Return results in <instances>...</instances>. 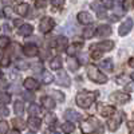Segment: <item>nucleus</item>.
<instances>
[{
    "label": "nucleus",
    "mask_w": 134,
    "mask_h": 134,
    "mask_svg": "<svg viewBox=\"0 0 134 134\" xmlns=\"http://www.w3.org/2000/svg\"><path fill=\"white\" fill-rule=\"evenodd\" d=\"M81 130L83 134H94V133L102 134L103 127L95 117H88L87 119H85L81 124Z\"/></svg>",
    "instance_id": "obj_1"
},
{
    "label": "nucleus",
    "mask_w": 134,
    "mask_h": 134,
    "mask_svg": "<svg viewBox=\"0 0 134 134\" xmlns=\"http://www.w3.org/2000/svg\"><path fill=\"white\" fill-rule=\"evenodd\" d=\"M97 95H98L97 91H81V93H78V95L75 98L76 105L82 109H88L95 100Z\"/></svg>",
    "instance_id": "obj_2"
},
{
    "label": "nucleus",
    "mask_w": 134,
    "mask_h": 134,
    "mask_svg": "<svg viewBox=\"0 0 134 134\" xmlns=\"http://www.w3.org/2000/svg\"><path fill=\"white\" fill-rule=\"evenodd\" d=\"M87 76L95 83H99V85H103L107 82V76L105 74H102L99 71V69L94 64H90L87 66Z\"/></svg>",
    "instance_id": "obj_3"
},
{
    "label": "nucleus",
    "mask_w": 134,
    "mask_h": 134,
    "mask_svg": "<svg viewBox=\"0 0 134 134\" xmlns=\"http://www.w3.org/2000/svg\"><path fill=\"white\" fill-rule=\"evenodd\" d=\"M122 118H124V113H122V111H115V113L113 114V117L107 121L109 130L115 131L119 127V125L122 124Z\"/></svg>",
    "instance_id": "obj_4"
},
{
    "label": "nucleus",
    "mask_w": 134,
    "mask_h": 134,
    "mask_svg": "<svg viewBox=\"0 0 134 134\" xmlns=\"http://www.w3.org/2000/svg\"><path fill=\"white\" fill-rule=\"evenodd\" d=\"M113 48H114V42L105 40V42L93 44V47H91L90 50H97V51H99V52H107V51H111Z\"/></svg>",
    "instance_id": "obj_5"
},
{
    "label": "nucleus",
    "mask_w": 134,
    "mask_h": 134,
    "mask_svg": "<svg viewBox=\"0 0 134 134\" xmlns=\"http://www.w3.org/2000/svg\"><path fill=\"white\" fill-rule=\"evenodd\" d=\"M54 26H55L54 19H51V18L46 16V18H43V19L40 20L39 31H40V32H43V34H47V32H50V31L54 28Z\"/></svg>",
    "instance_id": "obj_6"
},
{
    "label": "nucleus",
    "mask_w": 134,
    "mask_h": 134,
    "mask_svg": "<svg viewBox=\"0 0 134 134\" xmlns=\"http://www.w3.org/2000/svg\"><path fill=\"white\" fill-rule=\"evenodd\" d=\"M110 99L113 100V102H115V103L124 105V103H126V102H129V100H130V97H129V94H126V93H119V91H117V93H113V94L110 95Z\"/></svg>",
    "instance_id": "obj_7"
},
{
    "label": "nucleus",
    "mask_w": 134,
    "mask_h": 134,
    "mask_svg": "<svg viewBox=\"0 0 134 134\" xmlns=\"http://www.w3.org/2000/svg\"><path fill=\"white\" fill-rule=\"evenodd\" d=\"M57 83L59 86H63V87H69L71 85V81L69 75H67V72L64 70H59L58 71V75H57Z\"/></svg>",
    "instance_id": "obj_8"
},
{
    "label": "nucleus",
    "mask_w": 134,
    "mask_h": 134,
    "mask_svg": "<svg viewBox=\"0 0 134 134\" xmlns=\"http://www.w3.org/2000/svg\"><path fill=\"white\" fill-rule=\"evenodd\" d=\"M91 8L97 12V16L99 19H105L107 15H106V7L103 5V3H100V2H94L91 3Z\"/></svg>",
    "instance_id": "obj_9"
},
{
    "label": "nucleus",
    "mask_w": 134,
    "mask_h": 134,
    "mask_svg": "<svg viewBox=\"0 0 134 134\" xmlns=\"http://www.w3.org/2000/svg\"><path fill=\"white\" fill-rule=\"evenodd\" d=\"M131 28H133V20H131L130 18H127L124 23L119 26L118 34H119L121 36H125V35H127V34L131 31Z\"/></svg>",
    "instance_id": "obj_10"
},
{
    "label": "nucleus",
    "mask_w": 134,
    "mask_h": 134,
    "mask_svg": "<svg viewBox=\"0 0 134 134\" xmlns=\"http://www.w3.org/2000/svg\"><path fill=\"white\" fill-rule=\"evenodd\" d=\"M98 111L102 117H111L115 113V107L109 105H98Z\"/></svg>",
    "instance_id": "obj_11"
},
{
    "label": "nucleus",
    "mask_w": 134,
    "mask_h": 134,
    "mask_svg": "<svg viewBox=\"0 0 134 134\" xmlns=\"http://www.w3.org/2000/svg\"><path fill=\"white\" fill-rule=\"evenodd\" d=\"M23 52H24V55H27V57H36V55L39 54V48H38V46H35V44H26V46L23 47Z\"/></svg>",
    "instance_id": "obj_12"
},
{
    "label": "nucleus",
    "mask_w": 134,
    "mask_h": 134,
    "mask_svg": "<svg viewBox=\"0 0 134 134\" xmlns=\"http://www.w3.org/2000/svg\"><path fill=\"white\" fill-rule=\"evenodd\" d=\"M97 34V36H100V38H103V36H109L110 34H111V27L107 26V24H102V26H99L95 31Z\"/></svg>",
    "instance_id": "obj_13"
},
{
    "label": "nucleus",
    "mask_w": 134,
    "mask_h": 134,
    "mask_svg": "<svg viewBox=\"0 0 134 134\" xmlns=\"http://www.w3.org/2000/svg\"><path fill=\"white\" fill-rule=\"evenodd\" d=\"M78 21L81 24H90L93 23V16L88 12H79L78 14Z\"/></svg>",
    "instance_id": "obj_14"
},
{
    "label": "nucleus",
    "mask_w": 134,
    "mask_h": 134,
    "mask_svg": "<svg viewBox=\"0 0 134 134\" xmlns=\"http://www.w3.org/2000/svg\"><path fill=\"white\" fill-rule=\"evenodd\" d=\"M64 118L67 119V121H81L82 119V115L79 114V113H76V111H74V110H67L66 113H64Z\"/></svg>",
    "instance_id": "obj_15"
},
{
    "label": "nucleus",
    "mask_w": 134,
    "mask_h": 134,
    "mask_svg": "<svg viewBox=\"0 0 134 134\" xmlns=\"http://www.w3.org/2000/svg\"><path fill=\"white\" fill-rule=\"evenodd\" d=\"M23 85H24L26 88H28V90H36V88L39 87V82L35 79V78H27Z\"/></svg>",
    "instance_id": "obj_16"
},
{
    "label": "nucleus",
    "mask_w": 134,
    "mask_h": 134,
    "mask_svg": "<svg viewBox=\"0 0 134 134\" xmlns=\"http://www.w3.org/2000/svg\"><path fill=\"white\" fill-rule=\"evenodd\" d=\"M81 48H82V44L81 43H72L71 46L67 47L66 52L69 54V57H74L75 54H78V52L81 51Z\"/></svg>",
    "instance_id": "obj_17"
},
{
    "label": "nucleus",
    "mask_w": 134,
    "mask_h": 134,
    "mask_svg": "<svg viewBox=\"0 0 134 134\" xmlns=\"http://www.w3.org/2000/svg\"><path fill=\"white\" fill-rule=\"evenodd\" d=\"M42 105L47 110H54L55 109V100L51 97H43L42 98Z\"/></svg>",
    "instance_id": "obj_18"
},
{
    "label": "nucleus",
    "mask_w": 134,
    "mask_h": 134,
    "mask_svg": "<svg viewBox=\"0 0 134 134\" xmlns=\"http://www.w3.org/2000/svg\"><path fill=\"white\" fill-rule=\"evenodd\" d=\"M32 31H34V27L31 24H23L21 27H19L18 34H19V35H21V36H27V35H31Z\"/></svg>",
    "instance_id": "obj_19"
},
{
    "label": "nucleus",
    "mask_w": 134,
    "mask_h": 134,
    "mask_svg": "<svg viewBox=\"0 0 134 134\" xmlns=\"http://www.w3.org/2000/svg\"><path fill=\"white\" fill-rule=\"evenodd\" d=\"M28 125H30L31 129L38 130V129H40V126H42V121H40V118H38V117H30Z\"/></svg>",
    "instance_id": "obj_20"
},
{
    "label": "nucleus",
    "mask_w": 134,
    "mask_h": 134,
    "mask_svg": "<svg viewBox=\"0 0 134 134\" xmlns=\"http://www.w3.org/2000/svg\"><path fill=\"white\" fill-rule=\"evenodd\" d=\"M28 11H30V5L27 3H20L18 7H16V12L20 15V16H27L28 15Z\"/></svg>",
    "instance_id": "obj_21"
},
{
    "label": "nucleus",
    "mask_w": 134,
    "mask_h": 134,
    "mask_svg": "<svg viewBox=\"0 0 134 134\" xmlns=\"http://www.w3.org/2000/svg\"><path fill=\"white\" fill-rule=\"evenodd\" d=\"M67 66L70 67V70L76 71L78 67H79V62H78V59L75 57H69L67 58Z\"/></svg>",
    "instance_id": "obj_22"
},
{
    "label": "nucleus",
    "mask_w": 134,
    "mask_h": 134,
    "mask_svg": "<svg viewBox=\"0 0 134 134\" xmlns=\"http://www.w3.org/2000/svg\"><path fill=\"white\" fill-rule=\"evenodd\" d=\"M50 67H51V70H59L62 67V59L59 57H55L54 59L50 60Z\"/></svg>",
    "instance_id": "obj_23"
},
{
    "label": "nucleus",
    "mask_w": 134,
    "mask_h": 134,
    "mask_svg": "<svg viewBox=\"0 0 134 134\" xmlns=\"http://www.w3.org/2000/svg\"><path fill=\"white\" fill-rule=\"evenodd\" d=\"M100 67H102L103 70H106V71H113V67H114L113 60H111V59L102 60V62H100Z\"/></svg>",
    "instance_id": "obj_24"
},
{
    "label": "nucleus",
    "mask_w": 134,
    "mask_h": 134,
    "mask_svg": "<svg viewBox=\"0 0 134 134\" xmlns=\"http://www.w3.org/2000/svg\"><path fill=\"white\" fill-rule=\"evenodd\" d=\"M52 79H54V76L51 75V72L50 71H43V74H42V83H44V85H48V83H51L52 82Z\"/></svg>",
    "instance_id": "obj_25"
},
{
    "label": "nucleus",
    "mask_w": 134,
    "mask_h": 134,
    "mask_svg": "<svg viewBox=\"0 0 134 134\" xmlns=\"http://www.w3.org/2000/svg\"><path fill=\"white\" fill-rule=\"evenodd\" d=\"M14 121V126H15V129L18 130H23V129H26V126H27V124H26V121H23L21 118H15V119H12Z\"/></svg>",
    "instance_id": "obj_26"
},
{
    "label": "nucleus",
    "mask_w": 134,
    "mask_h": 134,
    "mask_svg": "<svg viewBox=\"0 0 134 134\" xmlns=\"http://www.w3.org/2000/svg\"><path fill=\"white\" fill-rule=\"evenodd\" d=\"M28 114H30V117H38L40 114V106L31 105L30 109H28Z\"/></svg>",
    "instance_id": "obj_27"
},
{
    "label": "nucleus",
    "mask_w": 134,
    "mask_h": 134,
    "mask_svg": "<svg viewBox=\"0 0 134 134\" xmlns=\"http://www.w3.org/2000/svg\"><path fill=\"white\" fill-rule=\"evenodd\" d=\"M14 110H15V113L18 115H20L21 113L24 111V103H23V100H16L15 105H14Z\"/></svg>",
    "instance_id": "obj_28"
},
{
    "label": "nucleus",
    "mask_w": 134,
    "mask_h": 134,
    "mask_svg": "<svg viewBox=\"0 0 134 134\" xmlns=\"http://www.w3.org/2000/svg\"><path fill=\"white\" fill-rule=\"evenodd\" d=\"M62 130H63L66 134H70V133H72V131L75 130V126H74L72 122H64V124L62 125Z\"/></svg>",
    "instance_id": "obj_29"
},
{
    "label": "nucleus",
    "mask_w": 134,
    "mask_h": 134,
    "mask_svg": "<svg viewBox=\"0 0 134 134\" xmlns=\"http://www.w3.org/2000/svg\"><path fill=\"white\" fill-rule=\"evenodd\" d=\"M50 95L52 97V99H57V100H59V102H63L64 100V94L62 93V91H58V90H52L51 93H50Z\"/></svg>",
    "instance_id": "obj_30"
},
{
    "label": "nucleus",
    "mask_w": 134,
    "mask_h": 134,
    "mask_svg": "<svg viewBox=\"0 0 134 134\" xmlns=\"http://www.w3.org/2000/svg\"><path fill=\"white\" fill-rule=\"evenodd\" d=\"M94 34H95L94 27H87V28L83 30V38H85V39H90V38L94 36Z\"/></svg>",
    "instance_id": "obj_31"
},
{
    "label": "nucleus",
    "mask_w": 134,
    "mask_h": 134,
    "mask_svg": "<svg viewBox=\"0 0 134 134\" xmlns=\"http://www.w3.org/2000/svg\"><path fill=\"white\" fill-rule=\"evenodd\" d=\"M11 102V95L8 93H0V105H8Z\"/></svg>",
    "instance_id": "obj_32"
},
{
    "label": "nucleus",
    "mask_w": 134,
    "mask_h": 134,
    "mask_svg": "<svg viewBox=\"0 0 134 134\" xmlns=\"http://www.w3.org/2000/svg\"><path fill=\"white\" fill-rule=\"evenodd\" d=\"M66 44H67V38H64V36L58 38V40H57V46H58L59 50H64Z\"/></svg>",
    "instance_id": "obj_33"
},
{
    "label": "nucleus",
    "mask_w": 134,
    "mask_h": 134,
    "mask_svg": "<svg viewBox=\"0 0 134 134\" xmlns=\"http://www.w3.org/2000/svg\"><path fill=\"white\" fill-rule=\"evenodd\" d=\"M9 130L8 124L5 121H0V134H7V131Z\"/></svg>",
    "instance_id": "obj_34"
},
{
    "label": "nucleus",
    "mask_w": 134,
    "mask_h": 134,
    "mask_svg": "<svg viewBox=\"0 0 134 134\" xmlns=\"http://www.w3.org/2000/svg\"><path fill=\"white\" fill-rule=\"evenodd\" d=\"M8 44H9L8 36H0V48H5Z\"/></svg>",
    "instance_id": "obj_35"
},
{
    "label": "nucleus",
    "mask_w": 134,
    "mask_h": 134,
    "mask_svg": "<svg viewBox=\"0 0 134 134\" xmlns=\"http://www.w3.org/2000/svg\"><path fill=\"white\" fill-rule=\"evenodd\" d=\"M16 67L18 69H20V70H27L28 69V64L24 62V60H16Z\"/></svg>",
    "instance_id": "obj_36"
},
{
    "label": "nucleus",
    "mask_w": 134,
    "mask_h": 134,
    "mask_svg": "<svg viewBox=\"0 0 134 134\" xmlns=\"http://www.w3.org/2000/svg\"><path fill=\"white\" fill-rule=\"evenodd\" d=\"M133 3H134V0H124V4H122V7H124L125 11L130 9L133 7Z\"/></svg>",
    "instance_id": "obj_37"
},
{
    "label": "nucleus",
    "mask_w": 134,
    "mask_h": 134,
    "mask_svg": "<svg viewBox=\"0 0 134 134\" xmlns=\"http://www.w3.org/2000/svg\"><path fill=\"white\" fill-rule=\"evenodd\" d=\"M115 2H117V0H105L103 5H105L106 8H113L114 4H115Z\"/></svg>",
    "instance_id": "obj_38"
},
{
    "label": "nucleus",
    "mask_w": 134,
    "mask_h": 134,
    "mask_svg": "<svg viewBox=\"0 0 134 134\" xmlns=\"http://www.w3.org/2000/svg\"><path fill=\"white\" fill-rule=\"evenodd\" d=\"M48 4V0H36V7L38 8H44Z\"/></svg>",
    "instance_id": "obj_39"
},
{
    "label": "nucleus",
    "mask_w": 134,
    "mask_h": 134,
    "mask_svg": "<svg viewBox=\"0 0 134 134\" xmlns=\"http://www.w3.org/2000/svg\"><path fill=\"white\" fill-rule=\"evenodd\" d=\"M91 51V59H99L100 55H102V52H99L97 50H90Z\"/></svg>",
    "instance_id": "obj_40"
},
{
    "label": "nucleus",
    "mask_w": 134,
    "mask_h": 134,
    "mask_svg": "<svg viewBox=\"0 0 134 134\" xmlns=\"http://www.w3.org/2000/svg\"><path fill=\"white\" fill-rule=\"evenodd\" d=\"M0 66L2 67H8L9 66V57H4L2 60H0Z\"/></svg>",
    "instance_id": "obj_41"
},
{
    "label": "nucleus",
    "mask_w": 134,
    "mask_h": 134,
    "mask_svg": "<svg viewBox=\"0 0 134 134\" xmlns=\"http://www.w3.org/2000/svg\"><path fill=\"white\" fill-rule=\"evenodd\" d=\"M47 122V124H55V121H57V118H55V115H51V114H47L46 119H44Z\"/></svg>",
    "instance_id": "obj_42"
},
{
    "label": "nucleus",
    "mask_w": 134,
    "mask_h": 134,
    "mask_svg": "<svg viewBox=\"0 0 134 134\" xmlns=\"http://www.w3.org/2000/svg\"><path fill=\"white\" fill-rule=\"evenodd\" d=\"M4 15H5L7 18H11V16H12V8L7 5V7L4 8Z\"/></svg>",
    "instance_id": "obj_43"
},
{
    "label": "nucleus",
    "mask_w": 134,
    "mask_h": 134,
    "mask_svg": "<svg viewBox=\"0 0 134 134\" xmlns=\"http://www.w3.org/2000/svg\"><path fill=\"white\" fill-rule=\"evenodd\" d=\"M64 3V0H51V4L55 7H62Z\"/></svg>",
    "instance_id": "obj_44"
},
{
    "label": "nucleus",
    "mask_w": 134,
    "mask_h": 134,
    "mask_svg": "<svg viewBox=\"0 0 134 134\" xmlns=\"http://www.w3.org/2000/svg\"><path fill=\"white\" fill-rule=\"evenodd\" d=\"M23 97H24L27 100H34V98H35V97H34V94L30 93V91H26V93L23 94Z\"/></svg>",
    "instance_id": "obj_45"
},
{
    "label": "nucleus",
    "mask_w": 134,
    "mask_h": 134,
    "mask_svg": "<svg viewBox=\"0 0 134 134\" xmlns=\"http://www.w3.org/2000/svg\"><path fill=\"white\" fill-rule=\"evenodd\" d=\"M32 70L35 71V72H39V71H42V63H35L32 66Z\"/></svg>",
    "instance_id": "obj_46"
},
{
    "label": "nucleus",
    "mask_w": 134,
    "mask_h": 134,
    "mask_svg": "<svg viewBox=\"0 0 134 134\" xmlns=\"http://www.w3.org/2000/svg\"><path fill=\"white\" fill-rule=\"evenodd\" d=\"M8 113H9V111H8V109H7V107H4V106L0 107V115L5 117V115H8Z\"/></svg>",
    "instance_id": "obj_47"
},
{
    "label": "nucleus",
    "mask_w": 134,
    "mask_h": 134,
    "mask_svg": "<svg viewBox=\"0 0 134 134\" xmlns=\"http://www.w3.org/2000/svg\"><path fill=\"white\" fill-rule=\"evenodd\" d=\"M127 126L130 127V134H134V122L129 121V122H127Z\"/></svg>",
    "instance_id": "obj_48"
},
{
    "label": "nucleus",
    "mask_w": 134,
    "mask_h": 134,
    "mask_svg": "<svg viewBox=\"0 0 134 134\" xmlns=\"http://www.w3.org/2000/svg\"><path fill=\"white\" fill-rule=\"evenodd\" d=\"M126 90L127 91H134V83H127L126 85Z\"/></svg>",
    "instance_id": "obj_49"
},
{
    "label": "nucleus",
    "mask_w": 134,
    "mask_h": 134,
    "mask_svg": "<svg viewBox=\"0 0 134 134\" xmlns=\"http://www.w3.org/2000/svg\"><path fill=\"white\" fill-rule=\"evenodd\" d=\"M14 24H15L16 27H21V26H23V23H21L20 19H15V20H14Z\"/></svg>",
    "instance_id": "obj_50"
},
{
    "label": "nucleus",
    "mask_w": 134,
    "mask_h": 134,
    "mask_svg": "<svg viewBox=\"0 0 134 134\" xmlns=\"http://www.w3.org/2000/svg\"><path fill=\"white\" fill-rule=\"evenodd\" d=\"M11 30H9V27L7 26V24H4L3 27H2V32H9Z\"/></svg>",
    "instance_id": "obj_51"
},
{
    "label": "nucleus",
    "mask_w": 134,
    "mask_h": 134,
    "mask_svg": "<svg viewBox=\"0 0 134 134\" xmlns=\"http://www.w3.org/2000/svg\"><path fill=\"white\" fill-rule=\"evenodd\" d=\"M129 66H130V67H133V69H134V58H131V59L129 60Z\"/></svg>",
    "instance_id": "obj_52"
},
{
    "label": "nucleus",
    "mask_w": 134,
    "mask_h": 134,
    "mask_svg": "<svg viewBox=\"0 0 134 134\" xmlns=\"http://www.w3.org/2000/svg\"><path fill=\"white\" fill-rule=\"evenodd\" d=\"M9 134H20V131H19V130H16V129H15V130H12V131H11V133H9Z\"/></svg>",
    "instance_id": "obj_53"
},
{
    "label": "nucleus",
    "mask_w": 134,
    "mask_h": 134,
    "mask_svg": "<svg viewBox=\"0 0 134 134\" xmlns=\"http://www.w3.org/2000/svg\"><path fill=\"white\" fill-rule=\"evenodd\" d=\"M2 3H4V4H8V3H11V0H0Z\"/></svg>",
    "instance_id": "obj_54"
},
{
    "label": "nucleus",
    "mask_w": 134,
    "mask_h": 134,
    "mask_svg": "<svg viewBox=\"0 0 134 134\" xmlns=\"http://www.w3.org/2000/svg\"><path fill=\"white\" fill-rule=\"evenodd\" d=\"M50 134H60V133H59V131H51Z\"/></svg>",
    "instance_id": "obj_55"
},
{
    "label": "nucleus",
    "mask_w": 134,
    "mask_h": 134,
    "mask_svg": "<svg viewBox=\"0 0 134 134\" xmlns=\"http://www.w3.org/2000/svg\"><path fill=\"white\" fill-rule=\"evenodd\" d=\"M130 78H131V79H133V81H134V72H133V74H131V75H130Z\"/></svg>",
    "instance_id": "obj_56"
},
{
    "label": "nucleus",
    "mask_w": 134,
    "mask_h": 134,
    "mask_svg": "<svg viewBox=\"0 0 134 134\" xmlns=\"http://www.w3.org/2000/svg\"><path fill=\"white\" fill-rule=\"evenodd\" d=\"M2 16H3V15H2V11H0V18H2Z\"/></svg>",
    "instance_id": "obj_57"
},
{
    "label": "nucleus",
    "mask_w": 134,
    "mask_h": 134,
    "mask_svg": "<svg viewBox=\"0 0 134 134\" xmlns=\"http://www.w3.org/2000/svg\"><path fill=\"white\" fill-rule=\"evenodd\" d=\"M28 134H35V133H28Z\"/></svg>",
    "instance_id": "obj_58"
},
{
    "label": "nucleus",
    "mask_w": 134,
    "mask_h": 134,
    "mask_svg": "<svg viewBox=\"0 0 134 134\" xmlns=\"http://www.w3.org/2000/svg\"><path fill=\"white\" fill-rule=\"evenodd\" d=\"M18 2H23V0H18Z\"/></svg>",
    "instance_id": "obj_59"
}]
</instances>
